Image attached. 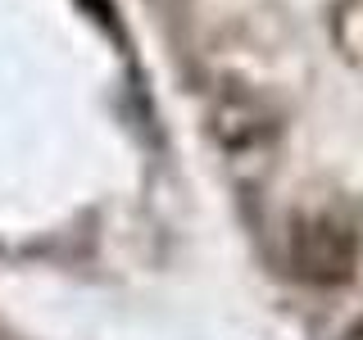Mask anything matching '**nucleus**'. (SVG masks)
Wrapping results in <instances>:
<instances>
[{
  "label": "nucleus",
  "instance_id": "obj_1",
  "mask_svg": "<svg viewBox=\"0 0 363 340\" xmlns=\"http://www.w3.org/2000/svg\"><path fill=\"white\" fill-rule=\"evenodd\" d=\"M291 272L313 286H340L354 277L359 264V236L354 227L336 213H300L286 236Z\"/></svg>",
  "mask_w": 363,
  "mask_h": 340
},
{
  "label": "nucleus",
  "instance_id": "obj_2",
  "mask_svg": "<svg viewBox=\"0 0 363 340\" xmlns=\"http://www.w3.org/2000/svg\"><path fill=\"white\" fill-rule=\"evenodd\" d=\"M209 118H213V136L223 141V150L232 159H255L277 141V113L250 86H218Z\"/></svg>",
  "mask_w": 363,
  "mask_h": 340
},
{
  "label": "nucleus",
  "instance_id": "obj_3",
  "mask_svg": "<svg viewBox=\"0 0 363 340\" xmlns=\"http://www.w3.org/2000/svg\"><path fill=\"white\" fill-rule=\"evenodd\" d=\"M82 5H86L91 18H100V23L113 32V37H118V14H113V0H82Z\"/></svg>",
  "mask_w": 363,
  "mask_h": 340
},
{
  "label": "nucleus",
  "instance_id": "obj_4",
  "mask_svg": "<svg viewBox=\"0 0 363 340\" xmlns=\"http://www.w3.org/2000/svg\"><path fill=\"white\" fill-rule=\"evenodd\" d=\"M345 340H363V322H354V327H350V332H345Z\"/></svg>",
  "mask_w": 363,
  "mask_h": 340
}]
</instances>
